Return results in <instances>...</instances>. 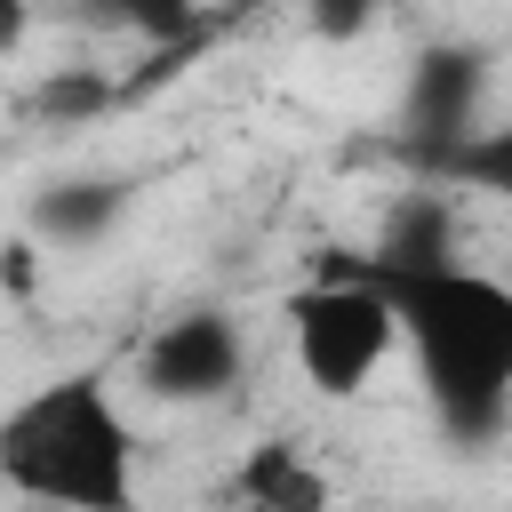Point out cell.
<instances>
[{
    "label": "cell",
    "instance_id": "obj_1",
    "mask_svg": "<svg viewBox=\"0 0 512 512\" xmlns=\"http://www.w3.org/2000/svg\"><path fill=\"white\" fill-rule=\"evenodd\" d=\"M360 264L392 312H400V352L416 368V392L440 424L448 448H488L512 424V280L464 264L456 248L440 256H344Z\"/></svg>",
    "mask_w": 512,
    "mask_h": 512
},
{
    "label": "cell",
    "instance_id": "obj_2",
    "mask_svg": "<svg viewBox=\"0 0 512 512\" xmlns=\"http://www.w3.org/2000/svg\"><path fill=\"white\" fill-rule=\"evenodd\" d=\"M136 424L112 368H64L0 416V488L24 504L128 512L136 504Z\"/></svg>",
    "mask_w": 512,
    "mask_h": 512
},
{
    "label": "cell",
    "instance_id": "obj_3",
    "mask_svg": "<svg viewBox=\"0 0 512 512\" xmlns=\"http://www.w3.org/2000/svg\"><path fill=\"white\" fill-rule=\"evenodd\" d=\"M280 320H288V360L320 400H360L376 384V368L400 352V312L360 264L304 280L280 304Z\"/></svg>",
    "mask_w": 512,
    "mask_h": 512
},
{
    "label": "cell",
    "instance_id": "obj_4",
    "mask_svg": "<svg viewBox=\"0 0 512 512\" xmlns=\"http://www.w3.org/2000/svg\"><path fill=\"white\" fill-rule=\"evenodd\" d=\"M128 376L160 408H224L248 384V328L224 304H176L128 352Z\"/></svg>",
    "mask_w": 512,
    "mask_h": 512
},
{
    "label": "cell",
    "instance_id": "obj_5",
    "mask_svg": "<svg viewBox=\"0 0 512 512\" xmlns=\"http://www.w3.org/2000/svg\"><path fill=\"white\" fill-rule=\"evenodd\" d=\"M480 120H488V48H472V40H432V48L408 64L400 144L432 168V160L456 152Z\"/></svg>",
    "mask_w": 512,
    "mask_h": 512
},
{
    "label": "cell",
    "instance_id": "obj_6",
    "mask_svg": "<svg viewBox=\"0 0 512 512\" xmlns=\"http://www.w3.org/2000/svg\"><path fill=\"white\" fill-rule=\"evenodd\" d=\"M136 216V184L128 176H48L32 200H24V232L56 256H88L104 248L120 224Z\"/></svg>",
    "mask_w": 512,
    "mask_h": 512
},
{
    "label": "cell",
    "instance_id": "obj_7",
    "mask_svg": "<svg viewBox=\"0 0 512 512\" xmlns=\"http://www.w3.org/2000/svg\"><path fill=\"white\" fill-rule=\"evenodd\" d=\"M224 496H232V504H256V512H320L336 488H328V472H320L296 440H264V448H248V456L232 464Z\"/></svg>",
    "mask_w": 512,
    "mask_h": 512
},
{
    "label": "cell",
    "instance_id": "obj_8",
    "mask_svg": "<svg viewBox=\"0 0 512 512\" xmlns=\"http://www.w3.org/2000/svg\"><path fill=\"white\" fill-rule=\"evenodd\" d=\"M64 16L80 32H120L144 48H176L200 32V0H64Z\"/></svg>",
    "mask_w": 512,
    "mask_h": 512
},
{
    "label": "cell",
    "instance_id": "obj_9",
    "mask_svg": "<svg viewBox=\"0 0 512 512\" xmlns=\"http://www.w3.org/2000/svg\"><path fill=\"white\" fill-rule=\"evenodd\" d=\"M432 176L456 184V192H488V200L512 208V112H504V120H480L456 152H440Z\"/></svg>",
    "mask_w": 512,
    "mask_h": 512
},
{
    "label": "cell",
    "instance_id": "obj_10",
    "mask_svg": "<svg viewBox=\"0 0 512 512\" xmlns=\"http://www.w3.org/2000/svg\"><path fill=\"white\" fill-rule=\"evenodd\" d=\"M384 8H392V0H296L304 40H320V48H360V40L384 24Z\"/></svg>",
    "mask_w": 512,
    "mask_h": 512
},
{
    "label": "cell",
    "instance_id": "obj_11",
    "mask_svg": "<svg viewBox=\"0 0 512 512\" xmlns=\"http://www.w3.org/2000/svg\"><path fill=\"white\" fill-rule=\"evenodd\" d=\"M96 104H112V88H104V80H88V72H80V80H64V72H56V80H40V88L24 96V112H40V120H88Z\"/></svg>",
    "mask_w": 512,
    "mask_h": 512
}]
</instances>
